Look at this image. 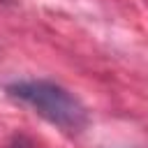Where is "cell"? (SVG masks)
<instances>
[{
    "label": "cell",
    "instance_id": "1",
    "mask_svg": "<svg viewBox=\"0 0 148 148\" xmlns=\"http://www.w3.org/2000/svg\"><path fill=\"white\" fill-rule=\"evenodd\" d=\"M9 97L18 99L21 104L30 106L51 125L60 127L67 134H79L88 125L86 106L62 86L53 81H18L7 88Z\"/></svg>",
    "mask_w": 148,
    "mask_h": 148
},
{
    "label": "cell",
    "instance_id": "2",
    "mask_svg": "<svg viewBox=\"0 0 148 148\" xmlns=\"http://www.w3.org/2000/svg\"><path fill=\"white\" fill-rule=\"evenodd\" d=\"M7 148H32V143H30L25 136H16V139H14Z\"/></svg>",
    "mask_w": 148,
    "mask_h": 148
},
{
    "label": "cell",
    "instance_id": "3",
    "mask_svg": "<svg viewBox=\"0 0 148 148\" xmlns=\"http://www.w3.org/2000/svg\"><path fill=\"white\" fill-rule=\"evenodd\" d=\"M5 2H12V0H5Z\"/></svg>",
    "mask_w": 148,
    "mask_h": 148
}]
</instances>
